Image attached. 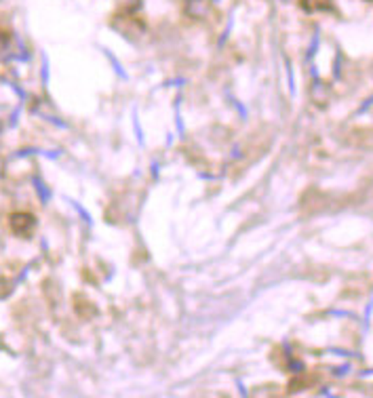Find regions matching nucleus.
<instances>
[{"mask_svg": "<svg viewBox=\"0 0 373 398\" xmlns=\"http://www.w3.org/2000/svg\"><path fill=\"white\" fill-rule=\"evenodd\" d=\"M34 228H36L34 215H30V213H15V215H11V230L17 236L28 238L34 232Z\"/></svg>", "mask_w": 373, "mask_h": 398, "instance_id": "obj_1", "label": "nucleus"}]
</instances>
